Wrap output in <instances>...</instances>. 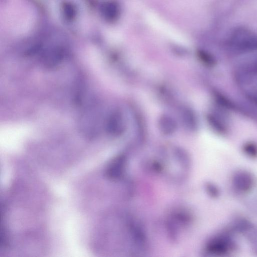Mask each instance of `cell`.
Segmentation results:
<instances>
[{"label": "cell", "mask_w": 257, "mask_h": 257, "mask_svg": "<svg viewBox=\"0 0 257 257\" xmlns=\"http://www.w3.org/2000/svg\"><path fill=\"white\" fill-rule=\"evenodd\" d=\"M170 159L161 156L149 163L150 169L165 176L169 181L179 182L185 179L190 169V159L187 152L179 147L172 149Z\"/></svg>", "instance_id": "obj_1"}, {"label": "cell", "mask_w": 257, "mask_h": 257, "mask_svg": "<svg viewBox=\"0 0 257 257\" xmlns=\"http://www.w3.org/2000/svg\"><path fill=\"white\" fill-rule=\"evenodd\" d=\"M192 221V216L188 211L177 208L172 211L166 220V228L171 239L177 240L181 228L188 226Z\"/></svg>", "instance_id": "obj_2"}, {"label": "cell", "mask_w": 257, "mask_h": 257, "mask_svg": "<svg viewBox=\"0 0 257 257\" xmlns=\"http://www.w3.org/2000/svg\"><path fill=\"white\" fill-rule=\"evenodd\" d=\"M236 244L232 237L227 233H220L210 238L206 242V252L216 255L226 254L235 248Z\"/></svg>", "instance_id": "obj_3"}, {"label": "cell", "mask_w": 257, "mask_h": 257, "mask_svg": "<svg viewBox=\"0 0 257 257\" xmlns=\"http://www.w3.org/2000/svg\"><path fill=\"white\" fill-rule=\"evenodd\" d=\"M231 44L240 51H250L257 49V36L245 28H237L232 33Z\"/></svg>", "instance_id": "obj_4"}, {"label": "cell", "mask_w": 257, "mask_h": 257, "mask_svg": "<svg viewBox=\"0 0 257 257\" xmlns=\"http://www.w3.org/2000/svg\"><path fill=\"white\" fill-rule=\"evenodd\" d=\"M127 165V158L122 154L112 159L106 166L104 175L112 181H120L124 179Z\"/></svg>", "instance_id": "obj_5"}, {"label": "cell", "mask_w": 257, "mask_h": 257, "mask_svg": "<svg viewBox=\"0 0 257 257\" xmlns=\"http://www.w3.org/2000/svg\"><path fill=\"white\" fill-rule=\"evenodd\" d=\"M232 182L233 187L238 191L245 193L253 187L254 179L252 175L246 170H238L233 175Z\"/></svg>", "instance_id": "obj_6"}, {"label": "cell", "mask_w": 257, "mask_h": 257, "mask_svg": "<svg viewBox=\"0 0 257 257\" xmlns=\"http://www.w3.org/2000/svg\"><path fill=\"white\" fill-rule=\"evenodd\" d=\"M107 132L112 136L120 135L125 128L123 115L119 110H114L109 115L106 122Z\"/></svg>", "instance_id": "obj_7"}, {"label": "cell", "mask_w": 257, "mask_h": 257, "mask_svg": "<svg viewBox=\"0 0 257 257\" xmlns=\"http://www.w3.org/2000/svg\"><path fill=\"white\" fill-rule=\"evenodd\" d=\"M158 126L161 133L165 135L173 134L177 129L175 120L168 114H163L160 117Z\"/></svg>", "instance_id": "obj_8"}, {"label": "cell", "mask_w": 257, "mask_h": 257, "mask_svg": "<svg viewBox=\"0 0 257 257\" xmlns=\"http://www.w3.org/2000/svg\"><path fill=\"white\" fill-rule=\"evenodd\" d=\"M181 118L186 126L191 130H194L197 126L196 116L190 108L184 107L181 110Z\"/></svg>", "instance_id": "obj_9"}, {"label": "cell", "mask_w": 257, "mask_h": 257, "mask_svg": "<svg viewBox=\"0 0 257 257\" xmlns=\"http://www.w3.org/2000/svg\"><path fill=\"white\" fill-rule=\"evenodd\" d=\"M231 228L232 230L239 232L246 233L252 228L251 223L246 219L238 218L233 221Z\"/></svg>", "instance_id": "obj_10"}, {"label": "cell", "mask_w": 257, "mask_h": 257, "mask_svg": "<svg viewBox=\"0 0 257 257\" xmlns=\"http://www.w3.org/2000/svg\"><path fill=\"white\" fill-rule=\"evenodd\" d=\"M103 9L105 17L109 19L113 20L118 15L119 7L115 3L109 2L105 4Z\"/></svg>", "instance_id": "obj_11"}, {"label": "cell", "mask_w": 257, "mask_h": 257, "mask_svg": "<svg viewBox=\"0 0 257 257\" xmlns=\"http://www.w3.org/2000/svg\"><path fill=\"white\" fill-rule=\"evenodd\" d=\"M207 119L211 126L219 133L223 134L225 131V127L222 122L213 115H208Z\"/></svg>", "instance_id": "obj_12"}, {"label": "cell", "mask_w": 257, "mask_h": 257, "mask_svg": "<svg viewBox=\"0 0 257 257\" xmlns=\"http://www.w3.org/2000/svg\"><path fill=\"white\" fill-rule=\"evenodd\" d=\"M243 150L244 153L250 157L255 158L257 157V145L253 143H245L243 147Z\"/></svg>", "instance_id": "obj_13"}, {"label": "cell", "mask_w": 257, "mask_h": 257, "mask_svg": "<svg viewBox=\"0 0 257 257\" xmlns=\"http://www.w3.org/2000/svg\"><path fill=\"white\" fill-rule=\"evenodd\" d=\"M252 228L246 233H247L248 239L251 248L257 253V230H252Z\"/></svg>", "instance_id": "obj_14"}, {"label": "cell", "mask_w": 257, "mask_h": 257, "mask_svg": "<svg viewBox=\"0 0 257 257\" xmlns=\"http://www.w3.org/2000/svg\"><path fill=\"white\" fill-rule=\"evenodd\" d=\"M215 97L216 101L219 105L228 108L233 107V106L231 102L221 94L217 92L216 93Z\"/></svg>", "instance_id": "obj_15"}, {"label": "cell", "mask_w": 257, "mask_h": 257, "mask_svg": "<svg viewBox=\"0 0 257 257\" xmlns=\"http://www.w3.org/2000/svg\"><path fill=\"white\" fill-rule=\"evenodd\" d=\"M198 55L201 60L207 65L212 66L215 64L214 58L208 53L204 51H200L198 52Z\"/></svg>", "instance_id": "obj_16"}, {"label": "cell", "mask_w": 257, "mask_h": 257, "mask_svg": "<svg viewBox=\"0 0 257 257\" xmlns=\"http://www.w3.org/2000/svg\"><path fill=\"white\" fill-rule=\"evenodd\" d=\"M206 189L207 193L212 197H216L218 196L219 191L218 188L215 185L211 183H208L206 185Z\"/></svg>", "instance_id": "obj_17"}, {"label": "cell", "mask_w": 257, "mask_h": 257, "mask_svg": "<svg viewBox=\"0 0 257 257\" xmlns=\"http://www.w3.org/2000/svg\"><path fill=\"white\" fill-rule=\"evenodd\" d=\"M255 101L257 102V95L255 97Z\"/></svg>", "instance_id": "obj_18"}]
</instances>
